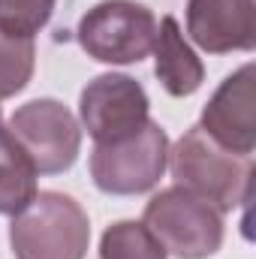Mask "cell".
Segmentation results:
<instances>
[{"label":"cell","mask_w":256,"mask_h":259,"mask_svg":"<svg viewBox=\"0 0 256 259\" xmlns=\"http://www.w3.org/2000/svg\"><path fill=\"white\" fill-rule=\"evenodd\" d=\"M154 75L169 97H190L205 81V66L184 39L175 15H163L154 39Z\"/></svg>","instance_id":"10"},{"label":"cell","mask_w":256,"mask_h":259,"mask_svg":"<svg viewBox=\"0 0 256 259\" xmlns=\"http://www.w3.org/2000/svg\"><path fill=\"white\" fill-rule=\"evenodd\" d=\"M12 139L24 148L39 175H61L72 169L81 151V127L64 103L42 97L18 106L9 118Z\"/></svg>","instance_id":"6"},{"label":"cell","mask_w":256,"mask_h":259,"mask_svg":"<svg viewBox=\"0 0 256 259\" xmlns=\"http://www.w3.org/2000/svg\"><path fill=\"white\" fill-rule=\"evenodd\" d=\"M36 166L24 154V148L12 139V133L0 127V214L15 217L21 208L30 205L36 190Z\"/></svg>","instance_id":"11"},{"label":"cell","mask_w":256,"mask_h":259,"mask_svg":"<svg viewBox=\"0 0 256 259\" xmlns=\"http://www.w3.org/2000/svg\"><path fill=\"white\" fill-rule=\"evenodd\" d=\"M151 103L145 88L121 72H106L97 75L94 81L84 84L78 97V118L81 127L97 145L121 142L145 127L151 118Z\"/></svg>","instance_id":"7"},{"label":"cell","mask_w":256,"mask_h":259,"mask_svg":"<svg viewBox=\"0 0 256 259\" xmlns=\"http://www.w3.org/2000/svg\"><path fill=\"white\" fill-rule=\"evenodd\" d=\"M187 33L208 55L253 52L256 0H187Z\"/></svg>","instance_id":"9"},{"label":"cell","mask_w":256,"mask_h":259,"mask_svg":"<svg viewBox=\"0 0 256 259\" xmlns=\"http://www.w3.org/2000/svg\"><path fill=\"white\" fill-rule=\"evenodd\" d=\"M55 12V0H0V27L36 36Z\"/></svg>","instance_id":"14"},{"label":"cell","mask_w":256,"mask_h":259,"mask_svg":"<svg viewBox=\"0 0 256 259\" xmlns=\"http://www.w3.org/2000/svg\"><path fill=\"white\" fill-rule=\"evenodd\" d=\"M169 169L178 187L205 199L220 214L247 205L253 196V157L226 151L199 124L169 148Z\"/></svg>","instance_id":"1"},{"label":"cell","mask_w":256,"mask_h":259,"mask_svg":"<svg viewBox=\"0 0 256 259\" xmlns=\"http://www.w3.org/2000/svg\"><path fill=\"white\" fill-rule=\"evenodd\" d=\"M75 39L100 64H139L154 52L157 18L145 3L103 0L81 15Z\"/></svg>","instance_id":"4"},{"label":"cell","mask_w":256,"mask_h":259,"mask_svg":"<svg viewBox=\"0 0 256 259\" xmlns=\"http://www.w3.org/2000/svg\"><path fill=\"white\" fill-rule=\"evenodd\" d=\"M0 127H3V112H0Z\"/></svg>","instance_id":"15"},{"label":"cell","mask_w":256,"mask_h":259,"mask_svg":"<svg viewBox=\"0 0 256 259\" xmlns=\"http://www.w3.org/2000/svg\"><path fill=\"white\" fill-rule=\"evenodd\" d=\"M100 259H166V250L145 223L118 220L100 238Z\"/></svg>","instance_id":"13"},{"label":"cell","mask_w":256,"mask_h":259,"mask_svg":"<svg viewBox=\"0 0 256 259\" xmlns=\"http://www.w3.org/2000/svg\"><path fill=\"white\" fill-rule=\"evenodd\" d=\"M91 223L84 208L66 193L42 190L9 223V247L15 259H84Z\"/></svg>","instance_id":"2"},{"label":"cell","mask_w":256,"mask_h":259,"mask_svg":"<svg viewBox=\"0 0 256 259\" xmlns=\"http://www.w3.org/2000/svg\"><path fill=\"white\" fill-rule=\"evenodd\" d=\"M169 166V136L157 121L121 142L94 145L91 178L109 196H139L160 184Z\"/></svg>","instance_id":"5"},{"label":"cell","mask_w":256,"mask_h":259,"mask_svg":"<svg viewBox=\"0 0 256 259\" xmlns=\"http://www.w3.org/2000/svg\"><path fill=\"white\" fill-rule=\"evenodd\" d=\"M142 223L175 259H208L223 244V214L178 184L151 196Z\"/></svg>","instance_id":"3"},{"label":"cell","mask_w":256,"mask_h":259,"mask_svg":"<svg viewBox=\"0 0 256 259\" xmlns=\"http://www.w3.org/2000/svg\"><path fill=\"white\" fill-rule=\"evenodd\" d=\"M253 64H244L226 75L220 88L211 94V100L202 109L199 127L205 130L217 145H223L232 154L253 157L256 148V91H253Z\"/></svg>","instance_id":"8"},{"label":"cell","mask_w":256,"mask_h":259,"mask_svg":"<svg viewBox=\"0 0 256 259\" xmlns=\"http://www.w3.org/2000/svg\"><path fill=\"white\" fill-rule=\"evenodd\" d=\"M33 66H36L33 36L0 27V100L21 94L33 75Z\"/></svg>","instance_id":"12"}]
</instances>
